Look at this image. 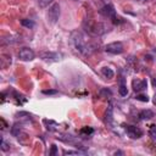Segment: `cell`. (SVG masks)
<instances>
[{"label": "cell", "instance_id": "22", "mask_svg": "<svg viewBox=\"0 0 156 156\" xmlns=\"http://www.w3.org/2000/svg\"><path fill=\"white\" fill-rule=\"evenodd\" d=\"M65 155H72V154H80V151H63Z\"/></svg>", "mask_w": 156, "mask_h": 156}, {"label": "cell", "instance_id": "11", "mask_svg": "<svg viewBox=\"0 0 156 156\" xmlns=\"http://www.w3.org/2000/svg\"><path fill=\"white\" fill-rule=\"evenodd\" d=\"M101 73H102V76H104L105 78H107V79H111V78H113V76H115V72H113L111 68H108V67L101 68Z\"/></svg>", "mask_w": 156, "mask_h": 156}, {"label": "cell", "instance_id": "18", "mask_svg": "<svg viewBox=\"0 0 156 156\" xmlns=\"http://www.w3.org/2000/svg\"><path fill=\"white\" fill-rule=\"evenodd\" d=\"M58 91L55 90V89H49V90H43V94L45 95H54V94H57Z\"/></svg>", "mask_w": 156, "mask_h": 156}, {"label": "cell", "instance_id": "23", "mask_svg": "<svg viewBox=\"0 0 156 156\" xmlns=\"http://www.w3.org/2000/svg\"><path fill=\"white\" fill-rule=\"evenodd\" d=\"M154 104L156 105V94H155V96H154Z\"/></svg>", "mask_w": 156, "mask_h": 156}, {"label": "cell", "instance_id": "8", "mask_svg": "<svg viewBox=\"0 0 156 156\" xmlns=\"http://www.w3.org/2000/svg\"><path fill=\"white\" fill-rule=\"evenodd\" d=\"M132 87H133L134 91H143L146 89L147 82H146V79H133Z\"/></svg>", "mask_w": 156, "mask_h": 156}, {"label": "cell", "instance_id": "10", "mask_svg": "<svg viewBox=\"0 0 156 156\" xmlns=\"http://www.w3.org/2000/svg\"><path fill=\"white\" fill-rule=\"evenodd\" d=\"M152 117H154V112L151 110H143L139 113V118L140 119H150Z\"/></svg>", "mask_w": 156, "mask_h": 156}, {"label": "cell", "instance_id": "3", "mask_svg": "<svg viewBox=\"0 0 156 156\" xmlns=\"http://www.w3.org/2000/svg\"><path fill=\"white\" fill-rule=\"evenodd\" d=\"M123 50H124V48H123V44H122L121 41H113V43H110V44H107V45L105 46V51H106V52L115 54V55L122 54Z\"/></svg>", "mask_w": 156, "mask_h": 156}, {"label": "cell", "instance_id": "6", "mask_svg": "<svg viewBox=\"0 0 156 156\" xmlns=\"http://www.w3.org/2000/svg\"><path fill=\"white\" fill-rule=\"evenodd\" d=\"M99 13L100 15H102L104 17H107V18H116V10H115V7L111 5V4H107V5H105L100 11H99Z\"/></svg>", "mask_w": 156, "mask_h": 156}, {"label": "cell", "instance_id": "7", "mask_svg": "<svg viewBox=\"0 0 156 156\" xmlns=\"http://www.w3.org/2000/svg\"><path fill=\"white\" fill-rule=\"evenodd\" d=\"M40 57L43 61L45 62H56L60 60V56L56 52H51V51H45L40 54Z\"/></svg>", "mask_w": 156, "mask_h": 156}, {"label": "cell", "instance_id": "14", "mask_svg": "<svg viewBox=\"0 0 156 156\" xmlns=\"http://www.w3.org/2000/svg\"><path fill=\"white\" fill-rule=\"evenodd\" d=\"M80 133H82V134H93V133H94V129L90 128V127H83V128L80 129Z\"/></svg>", "mask_w": 156, "mask_h": 156}, {"label": "cell", "instance_id": "2", "mask_svg": "<svg viewBox=\"0 0 156 156\" xmlns=\"http://www.w3.org/2000/svg\"><path fill=\"white\" fill-rule=\"evenodd\" d=\"M58 17H60V5L55 2L49 7L46 12V18L51 24H55L58 21Z\"/></svg>", "mask_w": 156, "mask_h": 156}, {"label": "cell", "instance_id": "17", "mask_svg": "<svg viewBox=\"0 0 156 156\" xmlns=\"http://www.w3.org/2000/svg\"><path fill=\"white\" fill-rule=\"evenodd\" d=\"M56 154H57V147H56V145H55V144H52V145H51V147H50L49 155H50V156H55Z\"/></svg>", "mask_w": 156, "mask_h": 156}, {"label": "cell", "instance_id": "16", "mask_svg": "<svg viewBox=\"0 0 156 156\" xmlns=\"http://www.w3.org/2000/svg\"><path fill=\"white\" fill-rule=\"evenodd\" d=\"M135 99H136V100H139V101H143V102H147V101H149L147 95H136V96H135Z\"/></svg>", "mask_w": 156, "mask_h": 156}, {"label": "cell", "instance_id": "21", "mask_svg": "<svg viewBox=\"0 0 156 156\" xmlns=\"http://www.w3.org/2000/svg\"><path fill=\"white\" fill-rule=\"evenodd\" d=\"M100 94H105L106 96H107V95L111 96V91H110L108 89H101V90H100Z\"/></svg>", "mask_w": 156, "mask_h": 156}, {"label": "cell", "instance_id": "24", "mask_svg": "<svg viewBox=\"0 0 156 156\" xmlns=\"http://www.w3.org/2000/svg\"><path fill=\"white\" fill-rule=\"evenodd\" d=\"M155 85H156V80H155Z\"/></svg>", "mask_w": 156, "mask_h": 156}, {"label": "cell", "instance_id": "15", "mask_svg": "<svg viewBox=\"0 0 156 156\" xmlns=\"http://www.w3.org/2000/svg\"><path fill=\"white\" fill-rule=\"evenodd\" d=\"M38 1V5L40 7H46L50 2H52V0H37Z\"/></svg>", "mask_w": 156, "mask_h": 156}, {"label": "cell", "instance_id": "4", "mask_svg": "<svg viewBox=\"0 0 156 156\" xmlns=\"http://www.w3.org/2000/svg\"><path fill=\"white\" fill-rule=\"evenodd\" d=\"M35 54L32 49L29 48H22L20 51H18V57L22 60V61H32L34 58Z\"/></svg>", "mask_w": 156, "mask_h": 156}, {"label": "cell", "instance_id": "5", "mask_svg": "<svg viewBox=\"0 0 156 156\" xmlns=\"http://www.w3.org/2000/svg\"><path fill=\"white\" fill-rule=\"evenodd\" d=\"M124 130L129 135V138H132V139H138L143 135V130L138 127H134V126H124Z\"/></svg>", "mask_w": 156, "mask_h": 156}, {"label": "cell", "instance_id": "12", "mask_svg": "<svg viewBox=\"0 0 156 156\" xmlns=\"http://www.w3.org/2000/svg\"><path fill=\"white\" fill-rule=\"evenodd\" d=\"M21 24L23 26V27H26V28H33L34 27V22L32 21V20H28V18H23V20H21Z\"/></svg>", "mask_w": 156, "mask_h": 156}, {"label": "cell", "instance_id": "19", "mask_svg": "<svg viewBox=\"0 0 156 156\" xmlns=\"http://www.w3.org/2000/svg\"><path fill=\"white\" fill-rule=\"evenodd\" d=\"M150 136H151L154 140H156V127H155V126H152L151 129H150Z\"/></svg>", "mask_w": 156, "mask_h": 156}, {"label": "cell", "instance_id": "13", "mask_svg": "<svg viewBox=\"0 0 156 156\" xmlns=\"http://www.w3.org/2000/svg\"><path fill=\"white\" fill-rule=\"evenodd\" d=\"M118 93H119L121 96H127V95H128V89H127V87H126L123 83L119 85V88H118Z\"/></svg>", "mask_w": 156, "mask_h": 156}, {"label": "cell", "instance_id": "20", "mask_svg": "<svg viewBox=\"0 0 156 156\" xmlns=\"http://www.w3.org/2000/svg\"><path fill=\"white\" fill-rule=\"evenodd\" d=\"M1 150L2 151H7L9 150V147H7V145H6V143H5L4 139H1Z\"/></svg>", "mask_w": 156, "mask_h": 156}, {"label": "cell", "instance_id": "9", "mask_svg": "<svg viewBox=\"0 0 156 156\" xmlns=\"http://www.w3.org/2000/svg\"><path fill=\"white\" fill-rule=\"evenodd\" d=\"M112 119H113V107H112L111 104H108V107H107L106 113H105V122L107 124H111Z\"/></svg>", "mask_w": 156, "mask_h": 156}, {"label": "cell", "instance_id": "1", "mask_svg": "<svg viewBox=\"0 0 156 156\" xmlns=\"http://www.w3.org/2000/svg\"><path fill=\"white\" fill-rule=\"evenodd\" d=\"M71 40H72L74 48L77 49V51H79L83 55H89V46H88V44H87V41H85V39L80 32H78V30L72 32Z\"/></svg>", "mask_w": 156, "mask_h": 156}]
</instances>
